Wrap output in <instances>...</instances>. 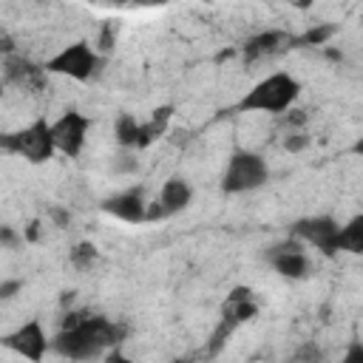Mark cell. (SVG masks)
Masks as SVG:
<instances>
[{"label":"cell","mask_w":363,"mask_h":363,"mask_svg":"<svg viewBox=\"0 0 363 363\" xmlns=\"http://www.w3.org/2000/svg\"><path fill=\"white\" fill-rule=\"evenodd\" d=\"M125 335H128V326L113 323L105 315H94L88 309H68L60 320L54 349L71 360H91L105 346L122 343Z\"/></svg>","instance_id":"obj_1"},{"label":"cell","mask_w":363,"mask_h":363,"mask_svg":"<svg viewBox=\"0 0 363 363\" xmlns=\"http://www.w3.org/2000/svg\"><path fill=\"white\" fill-rule=\"evenodd\" d=\"M301 94V82L286 71H272L264 79H258L235 105V111H261V113H284L295 105Z\"/></svg>","instance_id":"obj_2"},{"label":"cell","mask_w":363,"mask_h":363,"mask_svg":"<svg viewBox=\"0 0 363 363\" xmlns=\"http://www.w3.org/2000/svg\"><path fill=\"white\" fill-rule=\"evenodd\" d=\"M269 179V164L261 153L255 150H233V156L227 159V167L221 173V190L227 196H241L250 190H258L264 182Z\"/></svg>","instance_id":"obj_3"},{"label":"cell","mask_w":363,"mask_h":363,"mask_svg":"<svg viewBox=\"0 0 363 363\" xmlns=\"http://www.w3.org/2000/svg\"><path fill=\"white\" fill-rule=\"evenodd\" d=\"M0 145H3L6 153L23 156L31 164H43V162H48L57 153V145H54V133H51V122L48 119H34L31 125H26L20 130L6 133L0 139Z\"/></svg>","instance_id":"obj_4"},{"label":"cell","mask_w":363,"mask_h":363,"mask_svg":"<svg viewBox=\"0 0 363 363\" xmlns=\"http://www.w3.org/2000/svg\"><path fill=\"white\" fill-rule=\"evenodd\" d=\"M43 65H45L48 74H60V77H68L74 82H88L102 68V54L88 40H77V43L60 48Z\"/></svg>","instance_id":"obj_5"},{"label":"cell","mask_w":363,"mask_h":363,"mask_svg":"<svg viewBox=\"0 0 363 363\" xmlns=\"http://www.w3.org/2000/svg\"><path fill=\"white\" fill-rule=\"evenodd\" d=\"M88 128H91V119L85 113H79L77 108H68L62 111L54 122H51V133H54V145H57V153L68 156V159H77L85 147V139H88Z\"/></svg>","instance_id":"obj_6"},{"label":"cell","mask_w":363,"mask_h":363,"mask_svg":"<svg viewBox=\"0 0 363 363\" xmlns=\"http://www.w3.org/2000/svg\"><path fill=\"white\" fill-rule=\"evenodd\" d=\"M193 201V187L184 176H170L162 190L156 193V199L147 204V221H164L182 210H187Z\"/></svg>","instance_id":"obj_7"},{"label":"cell","mask_w":363,"mask_h":363,"mask_svg":"<svg viewBox=\"0 0 363 363\" xmlns=\"http://www.w3.org/2000/svg\"><path fill=\"white\" fill-rule=\"evenodd\" d=\"M337 233L340 224L332 216H312V218H301L292 224V238H298L301 244L318 247L323 255H335L337 250Z\"/></svg>","instance_id":"obj_8"},{"label":"cell","mask_w":363,"mask_h":363,"mask_svg":"<svg viewBox=\"0 0 363 363\" xmlns=\"http://www.w3.org/2000/svg\"><path fill=\"white\" fill-rule=\"evenodd\" d=\"M3 82L11 85V88L37 94V91L45 88L48 71H45V65H37V62H31L20 54H9V57H3Z\"/></svg>","instance_id":"obj_9"},{"label":"cell","mask_w":363,"mask_h":363,"mask_svg":"<svg viewBox=\"0 0 363 363\" xmlns=\"http://www.w3.org/2000/svg\"><path fill=\"white\" fill-rule=\"evenodd\" d=\"M3 346L17 352L20 357H28V360H43L45 357V349H48V337H45V329L37 318L26 320L23 326H17L11 335L3 337Z\"/></svg>","instance_id":"obj_10"},{"label":"cell","mask_w":363,"mask_h":363,"mask_svg":"<svg viewBox=\"0 0 363 363\" xmlns=\"http://www.w3.org/2000/svg\"><path fill=\"white\" fill-rule=\"evenodd\" d=\"M102 213L125 221V224H142L147 221V204H145V196H142V187H128V190H119L108 199H102Z\"/></svg>","instance_id":"obj_11"},{"label":"cell","mask_w":363,"mask_h":363,"mask_svg":"<svg viewBox=\"0 0 363 363\" xmlns=\"http://www.w3.org/2000/svg\"><path fill=\"white\" fill-rule=\"evenodd\" d=\"M269 264L275 267L278 275L292 278V281L306 278V272H309V258H306V252H303L298 238H289V241L272 247L269 250Z\"/></svg>","instance_id":"obj_12"},{"label":"cell","mask_w":363,"mask_h":363,"mask_svg":"<svg viewBox=\"0 0 363 363\" xmlns=\"http://www.w3.org/2000/svg\"><path fill=\"white\" fill-rule=\"evenodd\" d=\"M258 315V303H255V292L250 286H233L230 295L221 303V318L241 326L247 320H252Z\"/></svg>","instance_id":"obj_13"},{"label":"cell","mask_w":363,"mask_h":363,"mask_svg":"<svg viewBox=\"0 0 363 363\" xmlns=\"http://www.w3.org/2000/svg\"><path fill=\"white\" fill-rule=\"evenodd\" d=\"M284 43H289V37L284 34V31H258V34H252V37H247L244 43H241V60L244 62H258V60H264V57H272V54H278L281 48H284Z\"/></svg>","instance_id":"obj_14"},{"label":"cell","mask_w":363,"mask_h":363,"mask_svg":"<svg viewBox=\"0 0 363 363\" xmlns=\"http://www.w3.org/2000/svg\"><path fill=\"white\" fill-rule=\"evenodd\" d=\"M113 136L125 150H142L150 145L147 133H145V122H136L133 113H119L116 125H113Z\"/></svg>","instance_id":"obj_15"},{"label":"cell","mask_w":363,"mask_h":363,"mask_svg":"<svg viewBox=\"0 0 363 363\" xmlns=\"http://www.w3.org/2000/svg\"><path fill=\"white\" fill-rule=\"evenodd\" d=\"M337 250L340 252H352V255H363V213L352 216L340 233H337Z\"/></svg>","instance_id":"obj_16"},{"label":"cell","mask_w":363,"mask_h":363,"mask_svg":"<svg viewBox=\"0 0 363 363\" xmlns=\"http://www.w3.org/2000/svg\"><path fill=\"white\" fill-rule=\"evenodd\" d=\"M99 261V250L94 241H77L71 250H68V264L74 269H91L94 264Z\"/></svg>","instance_id":"obj_17"},{"label":"cell","mask_w":363,"mask_h":363,"mask_svg":"<svg viewBox=\"0 0 363 363\" xmlns=\"http://www.w3.org/2000/svg\"><path fill=\"white\" fill-rule=\"evenodd\" d=\"M119 28H122L119 20H105V23L99 26V40H96V51H99V54H111V51H113L116 40H119Z\"/></svg>","instance_id":"obj_18"},{"label":"cell","mask_w":363,"mask_h":363,"mask_svg":"<svg viewBox=\"0 0 363 363\" xmlns=\"http://www.w3.org/2000/svg\"><path fill=\"white\" fill-rule=\"evenodd\" d=\"M335 31H337L335 26H312L306 34L292 37L289 43H292V45H326V43H329V37H332Z\"/></svg>","instance_id":"obj_19"},{"label":"cell","mask_w":363,"mask_h":363,"mask_svg":"<svg viewBox=\"0 0 363 363\" xmlns=\"http://www.w3.org/2000/svg\"><path fill=\"white\" fill-rule=\"evenodd\" d=\"M309 147V136L303 133V128L301 130H289L286 136H284V150L286 153H301V150H306Z\"/></svg>","instance_id":"obj_20"},{"label":"cell","mask_w":363,"mask_h":363,"mask_svg":"<svg viewBox=\"0 0 363 363\" xmlns=\"http://www.w3.org/2000/svg\"><path fill=\"white\" fill-rule=\"evenodd\" d=\"M281 116H284V125H286L289 130H301V128L306 125V111H301V108H289V111H284Z\"/></svg>","instance_id":"obj_21"},{"label":"cell","mask_w":363,"mask_h":363,"mask_svg":"<svg viewBox=\"0 0 363 363\" xmlns=\"http://www.w3.org/2000/svg\"><path fill=\"white\" fill-rule=\"evenodd\" d=\"M23 238H26V235H17V233H14V227H0V241H3V247H6V250L20 247V244H23Z\"/></svg>","instance_id":"obj_22"},{"label":"cell","mask_w":363,"mask_h":363,"mask_svg":"<svg viewBox=\"0 0 363 363\" xmlns=\"http://www.w3.org/2000/svg\"><path fill=\"white\" fill-rule=\"evenodd\" d=\"M343 363H363V343L360 340H352L346 354H343Z\"/></svg>","instance_id":"obj_23"},{"label":"cell","mask_w":363,"mask_h":363,"mask_svg":"<svg viewBox=\"0 0 363 363\" xmlns=\"http://www.w3.org/2000/svg\"><path fill=\"white\" fill-rule=\"evenodd\" d=\"M48 216H51L60 227H68V224H71V213H68V210H62V207H48Z\"/></svg>","instance_id":"obj_24"},{"label":"cell","mask_w":363,"mask_h":363,"mask_svg":"<svg viewBox=\"0 0 363 363\" xmlns=\"http://www.w3.org/2000/svg\"><path fill=\"white\" fill-rule=\"evenodd\" d=\"M20 286H23V281H17V278H14V281H3V284H0V298L9 301Z\"/></svg>","instance_id":"obj_25"},{"label":"cell","mask_w":363,"mask_h":363,"mask_svg":"<svg viewBox=\"0 0 363 363\" xmlns=\"http://www.w3.org/2000/svg\"><path fill=\"white\" fill-rule=\"evenodd\" d=\"M0 51H3V57H9V54H14V40L3 31V37H0Z\"/></svg>","instance_id":"obj_26"},{"label":"cell","mask_w":363,"mask_h":363,"mask_svg":"<svg viewBox=\"0 0 363 363\" xmlns=\"http://www.w3.org/2000/svg\"><path fill=\"white\" fill-rule=\"evenodd\" d=\"M23 235H26V241H40V221H31Z\"/></svg>","instance_id":"obj_27"},{"label":"cell","mask_w":363,"mask_h":363,"mask_svg":"<svg viewBox=\"0 0 363 363\" xmlns=\"http://www.w3.org/2000/svg\"><path fill=\"white\" fill-rule=\"evenodd\" d=\"M133 6H142V9H156V6H167L170 0H130Z\"/></svg>","instance_id":"obj_28"},{"label":"cell","mask_w":363,"mask_h":363,"mask_svg":"<svg viewBox=\"0 0 363 363\" xmlns=\"http://www.w3.org/2000/svg\"><path fill=\"white\" fill-rule=\"evenodd\" d=\"M295 357H320V352L312 346V349H301V352H295Z\"/></svg>","instance_id":"obj_29"},{"label":"cell","mask_w":363,"mask_h":363,"mask_svg":"<svg viewBox=\"0 0 363 363\" xmlns=\"http://www.w3.org/2000/svg\"><path fill=\"white\" fill-rule=\"evenodd\" d=\"M352 153H354V156H363V136H360V139L352 145Z\"/></svg>","instance_id":"obj_30"},{"label":"cell","mask_w":363,"mask_h":363,"mask_svg":"<svg viewBox=\"0 0 363 363\" xmlns=\"http://www.w3.org/2000/svg\"><path fill=\"white\" fill-rule=\"evenodd\" d=\"M289 3H292L295 9H309V6L315 3V0H289Z\"/></svg>","instance_id":"obj_31"},{"label":"cell","mask_w":363,"mask_h":363,"mask_svg":"<svg viewBox=\"0 0 363 363\" xmlns=\"http://www.w3.org/2000/svg\"><path fill=\"white\" fill-rule=\"evenodd\" d=\"M71 301H74V292H62L60 303H62V306H71Z\"/></svg>","instance_id":"obj_32"}]
</instances>
